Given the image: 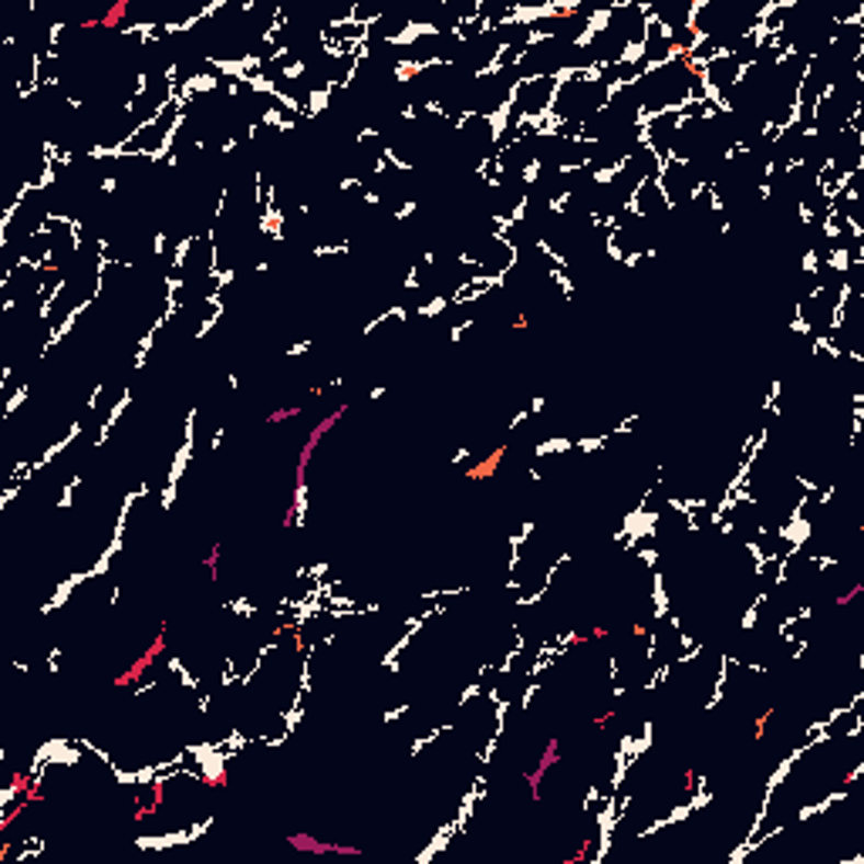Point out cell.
<instances>
[{"label": "cell", "mask_w": 864, "mask_h": 864, "mask_svg": "<svg viewBox=\"0 0 864 864\" xmlns=\"http://www.w3.org/2000/svg\"><path fill=\"white\" fill-rule=\"evenodd\" d=\"M612 92H615V89L601 78L598 68H575V71H568V75H560V78H557L554 102H550V112H547V118L554 122L550 133L581 139V128H584L604 105H609Z\"/></svg>", "instance_id": "6da1fadb"}, {"label": "cell", "mask_w": 864, "mask_h": 864, "mask_svg": "<svg viewBox=\"0 0 864 864\" xmlns=\"http://www.w3.org/2000/svg\"><path fill=\"white\" fill-rule=\"evenodd\" d=\"M352 412V402H338L331 406L325 416H318L308 432L300 436L297 443V453H294V473H291V493H287V507H284V516H281V531L291 534L297 524H300V516H305V503H308V480H311V466L321 453V446L328 443L331 432L349 419Z\"/></svg>", "instance_id": "7a4b0ae2"}, {"label": "cell", "mask_w": 864, "mask_h": 864, "mask_svg": "<svg viewBox=\"0 0 864 864\" xmlns=\"http://www.w3.org/2000/svg\"><path fill=\"white\" fill-rule=\"evenodd\" d=\"M172 659V638H169V625H159L149 641L139 648V652L128 659L112 679H109V689L115 696H125V693H146L152 689L162 675V662Z\"/></svg>", "instance_id": "3957f363"}, {"label": "cell", "mask_w": 864, "mask_h": 864, "mask_svg": "<svg viewBox=\"0 0 864 864\" xmlns=\"http://www.w3.org/2000/svg\"><path fill=\"white\" fill-rule=\"evenodd\" d=\"M565 743H568V740H565V732H560V729H550L547 737H544V743H541V750L531 757V763L521 766V787H524V794H527L531 804H541L544 787H547V781H550V773L568 760Z\"/></svg>", "instance_id": "277c9868"}, {"label": "cell", "mask_w": 864, "mask_h": 864, "mask_svg": "<svg viewBox=\"0 0 864 864\" xmlns=\"http://www.w3.org/2000/svg\"><path fill=\"white\" fill-rule=\"evenodd\" d=\"M513 453V440L510 436H503V440H497L490 450H484V453H477L473 456L463 469H459V480L463 484H469V487H484V484H493L497 477H500V469H503V463H507V456Z\"/></svg>", "instance_id": "5b68a950"}, {"label": "cell", "mask_w": 864, "mask_h": 864, "mask_svg": "<svg viewBox=\"0 0 864 864\" xmlns=\"http://www.w3.org/2000/svg\"><path fill=\"white\" fill-rule=\"evenodd\" d=\"M284 844L297 854H308V857H362L365 854V848H359L352 841H338V838L315 834V831H291L284 838Z\"/></svg>", "instance_id": "8992f818"}, {"label": "cell", "mask_w": 864, "mask_h": 864, "mask_svg": "<svg viewBox=\"0 0 864 864\" xmlns=\"http://www.w3.org/2000/svg\"><path fill=\"white\" fill-rule=\"evenodd\" d=\"M609 844H612V831L594 820V828L584 831L581 838H575V848H568L565 854H560V864H598L604 857V851H609Z\"/></svg>", "instance_id": "52a82bcc"}, {"label": "cell", "mask_w": 864, "mask_h": 864, "mask_svg": "<svg viewBox=\"0 0 864 864\" xmlns=\"http://www.w3.org/2000/svg\"><path fill=\"white\" fill-rule=\"evenodd\" d=\"M305 402H284V406H271L268 409V416H264V422L268 425H287V422H294V419H300L305 416Z\"/></svg>", "instance_id": "ba28073f"}, {"label": "cell", "mask_w": 864, "mask_h": 864, "mask_svg": "<svg viewBox=\"0 0 864 864\" xmlns=\"http://www.w3.org/2000/svg\"><path fill=\"white\" fill-rule=\"evenodd\" d=\"M220 544H206V550H203V557H200V568H203V575H206V581H216V575H220Z\"/></svg>", "instance_id": "9c48e42d"}, {"label": "cell", "mask_w": 864, "mask_h": 864, "mask_svg": "<svg viewBox=\"0 0 864 864\" xmlns=\"http://www.w3.org/2000/svg\"><path fill=\"white\" fill-rule=\"evenodd\" d=\"M861 594H864V584H861V581H851L841 594H834V612H848Z\"/></svg>", "instance_id": "30bf717a"}]
</instances>
